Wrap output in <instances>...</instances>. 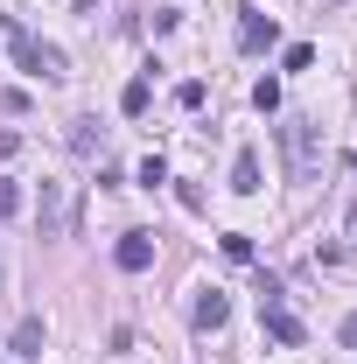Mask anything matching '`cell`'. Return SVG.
<instances>
[{"mask_svg":"<svg viewBox=\"0 0 357 364\" xmlns=\"http://www.w3.org/2000/svg\"><path fill=\"white\" fill-rule=\"evenodd\" d=\"M280 154H287V182H315L322 176V127L309 112L280 119Z\"/></svg>","mask_w":357,"mask_h":364,"instance_id":"1","label":"cell"},{"mask_svg":"<svg viewBox=\"0 0 357 364\" xmlns=\"http://www.w3.org/2000/svg\"><path fill=\"white\" fill-rule=\"evenodd\" d=\"M7 49H14V70H21V77H63V49L36 43L28 21H7Z\"/></svg>","mask_w":357,"mask_h":364,"instance_id":"2","label":"cell"},{"mask_svg":"<svg viewBox=\"0 0 357 364\" xmlns=\"http://www.w3.org/2000/svg\"><path fill=\"white\" fill-rule=\"evenodd\" d=\"M260 322H267V336H273V343H287V350H302V343H309V322L294 316L280 294H273V301H260Z\"/></svg>","mask_w":357,"mask_h":364,"instance_id":"3","label":"cell"},{"mask_svg":"<svg viewBox=\"0 0 357 364\" xmlns=\"http://www.w3.org/2000/svg\"><path fill=\"white\" fill-rule=\"evenodd\" d=\"M273 43H280V21L260 14V7H245V14H238V49H245V56H260V49H273Z\"/></svg>","mask_w":357,"mask_h":364,"instance_id":"4","label":"cell"},{"mask_svg":"<svg viewBox=\"0 0 357 364\" xmlns=\"http://www.w3.org/2000/svg\"><path fill=\"white\" fill-rule=\"evenodd\" d=\"M43 238H70V182H43Z\"/></svg>","mask_w":357,"mask_h":364,"instance_id":"5","label":"cell"},{"mask_svg":"<svg viewBox=\"0 0 357 364\" xmlns=\"http://www.w3.org/2000/svg\"><path fill=\"white\" fill-rule=\"evenodd\" d=\"M112 267L119 273H147L154 267V231H127V238L112 245Z\"/></svg>","mask_w":357,"mask_h":364,"instance_id":"6","label":"cell"},{"mask_svg":"<svg viewBox=\"0 0 357 364\" xmlns=\"http://www.w3.org/2000/svg\"><path fill=\"white\" fill-rule=\"evenodd\" d=\"M189 322H196V329H224V322H231V301H224L218 287H196V301H189Z\"/></svg>","mask_w":357,"mask_h":364,"instance_id":"7","label":"cell"},{"mask_svg":"<svg viewBox=\"0 0 357 364\" xmlns=\"http://www.w3.org/2000/svg\"><path fill=\"white\" fill-rule=\"evenodd\" d=\"M7 343H14V358H43V316H21Z\"/></svg>","mask_w":357,"mask_h":364,"instance_id":"8","label":"cell"},{"mask_svg":"<svg viewBox=\"0 0 357 364\" xmlns=\"http://www.w3.org/2000/svg\"><path fill=\"white\" fill-rule=\"evenodd\" d=\"M231 189H238V196H260V154H252V147H238V161H231Z\"/></svg>","mask_w":357,"mask_h":364,"instance_id":"9","label":"cell"},{"mask_svg":"<svg viewBox=\"0 0 357 364\" xmlns=\"http://www.w3.org/2000/svg\"><path fill=\"white\" fill-rule=\"evenodd\" d=\"M98 119H70V147L85 154V161H105V134H91Z\"/></svg>","mask_w":357,"mask_h":364,"instance_id":"10","label":"cell"},{"mask_svg":"<svg viewBox=\"0 0 357 364\" xmlns=\"http://www.w3.org/2000/svg\"><path fill=\"white\" fill-rule=\"evenodd\" d=\"M147 98H154V91H147V77H134V85L119 91V112H127V119H140V112H147Z\"/></svg>","mask_w":357,"mask_h":364,"instance_id":"11","label":"cell"},{"mask_svg":"<svg viewBox=\"0 0 357 364\" xmlns=\"http://www.w3.org/2000/svg\"><path fill=\"white\" fill-rule=\"evenodd\" d=\"M224 259H238V267H252V238H245V231H224Z\"/></svg>","mask_w":357,"mask_h":364,"instance_id":"12","label":"cell"},{"mask_svg":"<svg viewBox=\"0 0 357 364\" xmlns=\"http://www.w3.org/2000/svg\"><path fill=\"white\" fill-rule=\"evenodd\" d=\"M252 105H260V112H280V85L260 77V85H252Z\"/></svg>","mask_w":357,"mask_h":364,"instance_id":"13","label":"cell"},{"mask_svg":"<svg viewBox=\"0 0 357 364\" xmlns=\"http://www.w3.org/2000/svg\"><path fill=\"white\" fill-rule=\"evenodd\" d=\"M140 182H147V189H161V182H169V161H161V154H147V161H140Z\"/></svg>","mask_w":357,"mask_h":364,"instance_id":"14","label":"cell"},{"mask_svg":"<svg viewBox=\"0 0 357 364\" xmlns=\"http://www.w3.org/2000/svg\"><path fill=\"white\" fill-rule=\"evenodd\" d=\"M176 105H182V112H196V105H203V85H196V77H189V85H176Z\"/></svg>","mask_w":357,"mask_h":364,"instance_id":"15","label":"cell"},{"mask_svg":"<svg viewBox=\"0 0 357 364\" xmlns=\"http://www.w3.org/2000/svg\"><path fill=\"white\" fill-rule=\"evenodd\" d=\"M14 210H21V189H14V182H0V218H14Z\"/></svg>","mask_w":357,"mask_h":364,"instance_id":"16","label":"cell"},{"mask_svg":"<svg viewBox=\"0 0 357 364\" xmlns=\"http://www.w3.org/2000/svg\"><path fill=\"white\" fill-rule=\"evenodd\" d=\"M336 336H343V343L357 350V316H343V329H336Z\"/></svg>","mask_w":357,"mask_h":364,"instance_id":"17","label":"cell"},{"mask_svg":"<svg viewBox=\"0 0 357 364\" xmlns=\"http://www.w3.org/2000/svg\"><path fill=\"white\" fill-rule=\"evenodd\" d=\"M70 7H78V14H91V7H98V0H70Z\"/></svg>","mask_w":357,"mask_h":364,"instance_id":"18","label":"cell"},{"mask_svg":"<svg viewBox=\"0 0 357 364\" xmlns=\"http://www.w3.org/2000/svg\"><path fill=\"white\" fill-rule=\"evenodd\" d=\"M343 168H357V147H351V154H343Z\"/></svg>","mask_w":357,"mask_h":364,"instance_id":"19","label":"cell"},{"mask_svg":"<svg viewBox=\"0 0 357 364\" xmlns=\"http://www.w3.org/2000/svg\"><path fill=\"white\" fill-rule=\"evenodd\" d=\"M351 238H357V203H351Z\"/></svg>","mask_w":357,"mask_h":364,"instance_id":"20","label":"cell"}]
</instances>
